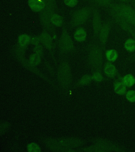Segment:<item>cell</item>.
I'll use <instances>...</instances> for the list:
<instances>
[{
	"label": "cell",
	"mask_w": 135,
	"mask_h": 152,
	"mask_svg": "<svg viewBox=\"0 0 135 152\" xmlns=\"http://www.w3.org/2000/svg\"><path fill=\"white\" fill-rule=\"evenodd\" d=\"M74 39L78 42H84L87 39V33L85 28L82 27H79L76 29L74 33Z\"/></svg>",
	"instance_id": "obj_14"
},
{
	"label": "cell",
	"mask_w": 135,
	"mask_h": 152,
	"mask_svg": "<svg viewBox=\"0 0 135 152\" xmlns=\"http://www.w3.org/2000/svg\"><path fill=\"white\" fill-rule=\"evenodd\" d=\"M114 91L119 95H123L127 93V86L121 81H116L114 83Z\"/></svg>",
	"instance_id": "obj_16"
},
{
	"label": "cell",
	"mask_w": 135,
	"mask_h": 152,
	"mask_svg": "<svg viewBox=\"0 0 135 152\" xmlns=\"http://www.w3.org/2000/svg\"><path fill=\"white\" fill-rule=\"evenodd\" d=\"M45 9L40 13L41 23L44 28V30L47 32H54L55 26L51 23L50 19L52 14L56 13L57 2L56 0H45Z\"/></svg>",
	"instance_id": "obj_4"
},
{
	"label": "cell",
	"mask_w": 135,
	"mask_h": 152,
	"mask_svg": "<svg viewBox=\"0 0 135 152\" xmlns=\"http://www.w3.org/2000/svg\"><path fill=\"white\" fill-rule=\"evenodd\" d=\"M58 78L60 84L63 88H67L71 85L72 81L71 68L66 62H62L58 71Z\"/></svg>",
	"instance_id": "obj_7"
},
{
	"label": "cell",
	"mask_w": 135,
	"mask_h": 152,
	"mask_svg": "<svg viewBox=\"0 0 135 152\" xmlns=\"http://www.w3.org/2000/svg\"><path fill=\"white\" fill-rule=\"evenodd\" d=\"M28 7L34 12L40 13L45 7V0H28Z\"/></svg>",
	"instance_id": "obj_12"
},
{
	"label": "cell",
	"mask_w": 135,
	"mask_h": 152,
	"mask_svg": "<svg viewBox=\"0 0 135 152\" xmlns=\"http://www.w3.org/2000/svg\"><path fill=\"white\" fill-rule=\"evenodd\" d=\"M40 38L39 36H34L30 37V43L31 45L36 46L40 45Z\"/></svg>",
	"instance_id": "obj_30"
},
{
	"label": "cell",
	"mask_w": 135,
	"mask_h": 152,
	"mask_svg": "<svg viewBox=\"0 0 135 152\" xmlns=\"http://www.w3.org/2000/svg\"><path fill=\"white\" fill-rule=\"evenodd\" d=\"M28 61L33 66H36L40 64L41 61V57L36 53L31 55L29 57Z\"/></svg>",
	"instance_id": "obj_23"
},
{
	"label": "cell",
	"mask_w": 135,
	"mask_h": 152,
	"mask_svg": "<svg viewBox=\"0 0 135 152\" xmlns=\"http://www.w3.org/2000/svg\"><path fill=\"white\" fill-rule=\"evenodd\" d=\"M39 37L40 38L41 43H42L43 45L47 50L51 51L53 47V38L50 36V34L47 31L44 30L41 33Z\"/></svg>",
	"instance_id": "obj_11"
},
{
	"label": "cell",
	"mask_w": 135,
	"mask_h": 152,
	"mask_svg": "<svg viewBox=\"0 0 135 152\" xmlns=\"http://www.w3.org/2000/svg\"><path fill=\"white\" fill-rule=\"evenodd\" d=\"M64 3L68 7H74L78 3V0H63Z\"/></svg>",
	"instance_id": "obj_31"
},
{
	"label": "cell",
	"mask_w": 135,
	"mask_h": 152,
	"mask_svg": "<svg viewBox=\"0 0 135 152\" xmlns=\"http://www.w3.org/2000/svg\"><path fill=\"white\" fill-rule=\"evenodd\" d=\"M93 80L97 83H100L104 80V77L102 76L101 71H95L93 72L92 75Z\"/></svg>",
	"instance_id": "obj_27"
},
{
	"label": "cell",
	"mask_w": 135,
	"mask_h": 152,
	"mask_svg": "<svg viewBox=\"0 0 135 152\" xmlns=\"http://www.w3.org/2000/svg\"><path fill=\"white\" fill-rule=\"evenodd\" d=\"M10 127V124L7 121L0 122V136L6 133Z\"/></svg>",
	"instance_id": "obj_25"
},
{
	"label": "cell",
	"mask_w": 135,
	"mask_h": 152,
	"mask_svg": "<svg viewBox=\"0 0 135 152\" xmlns=\"http://www.w3.org/2000/svg\"><path fill=\"white\" fill-rule=\"evenodd\" d=\"M93 80L92 76L89 75H85L82 76L78 81L77 85L78 86L89 85Z\"/></svg>",
	"instance_id": "obj_22"
},
{
	"label": "cell",
	"mask_w": 135,
	"mask_h": 152,
	"mask_svg": "<svg viewBox=\"0 0 135 152\" xmlns=\"http://www.w3.org/2000/svg\"><path fill=\"white\" fill-rule=\"evenodd\" d=\"M45 145L50 150L55 152H74V148L85 144L84 140L76 137L48 138L45 140Z\"/></svg>",
	"instance_id": "obj_1"
},
{
	"label": "cell",
	"mask_w": 135,
	"mask_h": 152,
	"mask_svg": "<svg viewBox=\"0 0 135 152\" xmlns=\"http://www.w3.org/2000/svg\"><path fill=\"white\" fill-rule=\"evenodd\" d=\"M126 99L129 102H135V90H129L126 94Z\"/></svg>",
	"instance_id": "obj_28"
},
{
	"label": "cell",
	"mask_w": 135,
	"mask_h": 152,
	"mask_svg": "<svg viewBox=\"0 0 135 152\" xmlns=\"http://www.w3.org/2000/svg\"><path fill=\"white\" fill-rule=\"evenodd\" d=\"M106 57L109 62H115L118 58V53L115 49H109L106 51Z\"/></svg>",
	"instance_id": "obj_19"
},
{
	"label": "cell",
	"mask_w": 135,
	"mask_h": 152,
	"mask_svg": "<svg viewBox=\"0 0 135 152\" xmlns=\"http://www.w3.org/2000/svg\"><path fill=\"white\" fill-rule=\"evenodd\" d=\"M134 58H135V56H134Z\"/></svg>",
	"instance_id": "obj_34"
},
{
	"label": "cell",
	"mask_w": 135,
	"mask_h": 152,
	"mask_svg": "<svg viewBox=\"0 0 135 152\" xmlns=\"http://www.w3.org/2000/svg\"><path fill=\"white\" fill-rule=\"evenodd\" d=\"M109 13L114 19H123L135 28V10L129 5L114 4L109 6Z\"/></svg>",
	"instance_id": "obj_3"
},
{
	"label": "cell",
	"mask_w": 135,
	"mask_h": 152,
	"mask_svg": "<svg viewBox=\"0 0 135 152\" xmlns=\"http://www.w3.org/2000/svg\"><path fill=\"white\" fill-rule=\"evenodd\" d=\"M59 47L60 52L63 53L71 52L74 50V41L66 26L62 28L61 37L59 41Z\"/></svg>",
	"instance_id": "obj_8"
},
{
	"label": "cell",
	"mask_w": 135,
	"mask_h": 152,
	"mask_svg": "<svg viewBox=\"0 0 135 152\" xmlns=\"http://www.w3.org/2000/svg\"><path fill=\"white\" fill-rule=\"evenodd\" d=\"M93 33L95 38L98 37L100 30L102 26V20L99 11L97 8H94L93 10Z\"/></svg>",
	"instance_id": "obj_10"
},
{
	"label": "cell",
	"mask_w": 135,
	"mask_h": 152,
	"mask_svg": "<svg viewBox=\"0 0 135 152\" xmlns=\"http://www.w3.org/2000/svg\"><path fill=\"white\" fill-rule=\"evenodd\" d=\"M88 64L93 71H101L103 64L102 48L97 44H91L89 47Z\"/></svg>",
	"instance_id": "obj_5"
},
{
	"label": "cell",
	"mask_w": 135,
	"mask_h": 152,
	"mask_svg": "<svg viewBox=\"0 0 135 152\" xmlns=\"http://www.w3.org/2000/svg\"><path fill=\"white\" fill-rule=\"evenodd\" d=\"M121 80L128 87H131L135 84V78L131 74H128L123 76Z\"/></svg>",
	"instance_id": "obj_20"
},
{
	"label": "cell",
	"mask_w": 135,
	"mask_h": 152,
	"mask_svg": "<svg viewBox=\"0 0 135 152\" xmlns=\"http://www.w3.org/2000/svg\"><path fill=\"white\" fill-rule=\"evenodd\" d=\"M26 48L22 47L18 44L15 45L13 49L12 53L14 57L17 59L18 61L20 60L25 58V53H26Z\"/></svg>",
	"instance_id": "obj_15"
},
{
	"label": "cell",
	"mask_w": 135,
	"mask_h": 152,
	"mask_svg": "<svg viewBox=\"0 0 135 152\" xmlns=\"http://www.w3.org/2000/svg\"><path fill=\"white\" fill-rule=\"evenodd\" d=\"M95 3L99 7H109L112 3L113 0H93Z\"/></svg>",
	"instance_id": "obj_26"
},
{
	"label": "cell",
	"mask_w": 135,
	"mask_h": 152,
	"mask_svg": "<svg viewBox=\"0 0 135 152\" xmlns=\"http://www.w3.org/2000/svg\"><path fill=\"white\" fill-rule=\"evenodd\" d=\"M33 52L36 54L40 56L41 57H42L44 55V51H43V48L42 46L40 44L39 45L34 46L33 49Z\"/></svg>",
	"instance_id": "obj_29"
},
{
	"label": "cell",
	"mask_w": 135,
	"mask_h": 152,
	"mask_svg": "<svg viewBox=\"0 0 135 152\" xmlns=\"http://www.w3.org/2000/svg\"><path fill=\"white\" fill-rule=\"evenodd\" d=\"M50 21L53 26L60 27L62 26L63 24V19L60 15L55 13L51 17Z\"/></svg>",
	"instance_id": "obj_17"
},
{
	"label": "cell",
	"mask_w": 135,
	"mask_h": 152,
	"mask_svg": "<svg viewBox=\"0 0 135 152\" xmlns=\"http://www.w3.org/2000/svg\"><path fill=\"white\" fill-rule=\"evenodd\" d=\"M27 150L28 152H41V147L35 142H31L27 146Z\"/></svg>",
	"instance_id": "obj_24"
},
{
	"label": "cell",
	"mask_w": 135,
	"mask_h": 152,
	"mask_svg": "<svg viewBox=\"0 0 135 152\" xmlns=\"http://www.w3.org/2000/svg\"><path fill=\"white\" fill-rule=\"evenodd\" d=\"M30 43V37L26 34H21L18 38V45L22 47L26 48Z\"/></svg>",
	"instance_id": "obj_18"
},
{
	"label": "cell",
	"mask_w": 135,
	"mask_h": 152,
	"mask_svg": "<svg viewBox=\"0 0 135 152\" xmlns=\"http://www.w3.org/2000/svg\"><path fill=\"white\" fill-rule=\"evenodd\" d=\"M119 1H122V2H128V1H129L131 0H119Z\"/></svg>",
	"instance_id": "obj_32"
},
{
	"label": "cell",
	"mask_w": 135,
	"mask_h": 152,
	"mask_svg": "<svg viewBox=\"0 0 135 152\" xmlns=\"http://www.w3.org/2000/svg\"><path fill=\"white\" fill-rule=\"evenodd\" d=\"M92 12V8L89 7L76 10L72 13L69 26L71 28H76L83 25L89 19Z\"/></svg>",
	"instance_id": "obj_6"
},
{
	"label": "cell",
	"mask_w": 135,
	"mask_h": 152,
	"mask_svg": "<svg viewBox=\"0 0 135 152\" xmlns=\"http://www.w3.org/2000/svg\"><path fill=\"white\" fill-rule=\"evenodd\" d=\"M134 7H135L134 9H135V0H134Z\"/></svg>",
	"instance_id": "obj_33"
},
{
	"label": "cell",
	"mask_w": 135,
	"mask_h": 152,
	"mask_svg": "<svg viewBox=\"0 0 135 152\" xmlns=\"http://www.w3.org/2000/svg\"><path fill=\"white\" fill-rule=\"evenodd\" d=\"M124 48L127 51L134 52L135 51V40L133 38H129L124 43Z\"/></svg>",
	"instance_id": "obj_21"
},
{
	"label": "cell",
	"mask_w": 135,
	"mask_h": 152,
	"mask_svg": "<svg viewBox=\"0 0 135 152\" xmlns=\"http://www.w3.org/2000/svg\"><path fill=\"white\" fill-rule=\"evenodd\" d=\"M104 70L105 75L110 78H114L117 74V70L116 66L110 62H108L105 64Z\"/></svg>",
	"instance_id": "obj_13"
},
{
	"label": "cell",
	"mask_w": 135,
	"mask_h": 152,
	"mask_svg": "<svg viewBox=\"0 0 135 152\" xmlns=\"http://www.w3.org/2000/svg\"><path fill=\"white\" fill-rule=\"evenodd\" d=\"M93 145L84 147L78 151L87 152H126V147L103 138H96L92 140Z\"/></svg>",
	"instance_id": "obj_2"
},
{
	"label": "cell",
	"mask_w": 135,
	"mask_h": 152,
	"mask_svg": "<svg viewBox=\"0 0 135 152\" xmlns=\"http://www.w3.org/2000/svg\"><path fill=\"white\" fill-rule=\"evenodd\" d=\"M112 25L111 22H107L103 24L98 34V37L99 38L100 46L103 50L105 49V47L108 40L112 28Z\"/></svg>",
	"instance_id": "obj_9"
}]
</instances>
